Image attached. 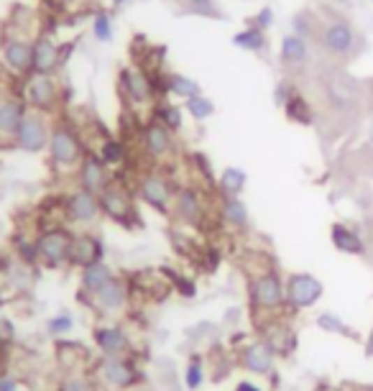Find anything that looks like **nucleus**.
<instances>
[{
	"mask_svg": "<svg viewBox=\"0 0 373 391\" xmlns=\"http://www.w3.org/2000/svg\"><path fill=\"white\" fill-rule=\"evenodd\" d=\"M126 3H128V0H112V6H115V8H123Z\"/></svg>",
	"mask_w": 373,
	"mask_h": 391,
	"instance_id": "obj_46",
	"label": "nucleus"
},
{
	"mask_svg": "<svg viewBox=\"0 0 373 391\" xmlns=\"http://www.w3.org/2000/svg\"><path fill=\"white\" fill-rule=\"evenodd\" d=\"M0 391H18V386H15L13 378L3 376V378H0Z\"/></svg>",
	"mask_w": 373,
	"mask_h": 391,
	"instance_id": "obj_43",
	"label": "nucleus"
},
{
	"mask_svg": "<svg viewBox=\"0 0 373 391\" xmlns=\"http://www.w3.org/2000/svg\"><path fill=\"white\" fill-rule=\"evenodd\" d=\"M184 113L194 120H207L215 115V103L210 97H205V92H202V95L184 100Z\"/></svg>",
	"mask_w": 373,
	"mask_h": 391,
	"instance_id": "obj_30",
	"label": "nucleus"
},
{
	"mask_svg": "<svg viewBox=\"0 0 373 391\" xmlns=\"http://www.w3.org/2000/svg\"><path fill=\"white\" fill-rule=\"evenodd\" d=\"M322 292H325L322 281L314 279L312 273H291L289 279H286V299L297 310H307V307L317 304Z\"/></svg>",
	"mask_w": 373,
	"mask_h": 391,
	"instance_id": "obj_8",
	"label": "nucleus"
},
{
	"mask_svg": "<svg viewBox=\"0 0 373 391\" xmlns=\"http://www.w3.org/2000/svg\"><path fill=\"white\" fill-rule=\"evenodd\" d=\"M49 159H52L54 166L59 169H72V166H80L82 156L87 154L80 141V133L69 123H57L52 126V136H49Z\"/></svg>",
	"mask_w": 373,
	"mask_h": 391,
	"instance_id": "obj_1",
	"label": "nucleus"
},
{
	"mask_svg": "<svg viewBox=\"0 0 373 391\" xmlns=\"http://www.w3.org/2000/svg\"><path fill=\"white\" fill-rule=\"evenodd\" d=\"M330 238H332V243H335L337 251L343 253H351V256H360V253L366 251V246L360 241L351 228H345V225H332L330 230Z\"/></svg>",
	"mask_w": 373,
	"mask_h": 391,
	"instance_id": "obj_27",
	"label": "nucleus"
},
{
	"mask_svg": "<svg viewBox=\"0 0 373 391\" xmlns=\"http://www.w3.org/2000/svg\"><path fill=\"white\" fill-rule=\"evenodd\" d=\"M164 92H172L180 100H189V97L202 95V85L197 80H192V77H186V74H169Z\"/></svg>",
	"mask_w": 373,
	"mask_h": 391,
	"instance_id": "obj_29",
	"label": "nucleus"
},
{
	"mask_svg": "<svg viewBox=\"0 0 373 391\" xmlns=\"http://www.w3.org/2000/svg\"><path fill=\"white\" fill-rule=\"evenodd\" d=\"M61 66V49L52 36L38 34L34 38V72L31 74H49L52 77Z\"/></svg>",
	"mask_w": 373,
	"mask_h": 391,
	"instance_id": "obj_19",
	"label": "nucleus"
},
{
	"mask_svg": "<svg viewBox=\"0 0 373 391\" xmlns=\"http://www.w3.org/2000/svg\"><path fill=\"white\" fill-rule=\"evenodd\" d=\"M100 159H103L108 166H115V164H120L123 159H126V148H123V143L120 141H112V138H105L103 143H100Z\"/></svg>",
	"mask_w": 373,
	"mask_h": 391,
	"instance_id": "obj_34",
	"label": "nucleus"
},
{
	"mask_svg": "<svg viewBox=\"0 0 373 391\" xmlns=\"http://www.w3.org/2000/svg\"><path fill=\"white\" fill-rule=\"evenodd\" d=\"M49 136H52V123L44 113L26 111L21 120V128L15 133V146L26 151V154H38L49 146Z\"/></svg>",
	"mask_w": 373,
	"mask_h": 391,
	"instance_id": "obj_3",
	"label": "nucleus"
},
{
	"mask_svg": "<svg viewBox=\"0 0 373 391\" xmlns=\"http://www.w3.org/2000/svg\"><path fill=\"white\" fill-rule=\"evenodd\" d=\"M100 207H103V213L108 218H112L115 222L120 225H131L136 220V205L131 194L123 190L120 185L110 182V185L105 187L103 192H100Z\"/></svg>",
	"mask_w": 373,
	"mask_h": 391,
	"instance_id": "obj_7",
	"label": "nucleus"
},
{
	"mask_svg": "<svg viewBox=\"0 0 373 391\" xmlns=\"http://www.w3.org/2000/svg\"><path fill=\"white\" fill-rule=\"evenodd\" d=\"M105 256V246L103 241L92 233H82V236H75V243H72V253H69V266L75 269H87L92 264H100Z\"/></svg>",
	"mask_w": 373,
	"mask_h": 391,
	"instance_id": "obj_17",
	"label": "nucleus"
},
{
	"mask_svg": "<svg viewBox=\"0 0 373 391\" xmlns=\"http://www.w3.org/2000/svg\"><path fill=\"white\" fill-rule=\"evenodd\" d=\"M284 113H286V118L294 120V123H302V126H309V123H312V111H309V105L305 103V97H299V95L286 100Z\"/></svg>",
	"mask_w": 373,
	"mask_h": 391,
	"instance_id": "obj_31",
	"label": "nucleus"
},
{
	"mask_svg": "<svg viewBox=\"0 0 373 391\" xmlns=\"http://www.w3.org/2000/svg\"><path fill=\"white\" fill-rule=\"evenodd\" d=\"M110 279H115L112 269L105 261H100V264H92L87 269H82V273H80V287H82V292L95 297Z\"/></svg>",
	"mask_w": 373,
	"mask_h": 391,
	"instance_id": "obj_25",
	"label": "nucleus"
},
{
	"mask_svg": "<svg viewBox=\"0 0 373 391\" xmlns=\"http://www.w3.org/2000/svg\"><path fill=\"white\" fill-rule=\"evenodd\" d=\"M366 355H373V330L368 335V346H366Z\"/></svg>",
	"mask_w": 373,
	"mask_h": 391,
	"instance_id": "obj_45",
	"label": "nucleus"
},
{
	"mask_svg": "<svg viewBox=\"0 0 373 391\" xmlns=\"http://www.w3.org/2000/svg\"><path fill=\"white\" fill-rule=\"evenodd\" d=\"M100 376H103V381L108 386L120 391L133 389L141 381V374H138L136 363L128 355H123V358H103V363H100Z\"/></svg>",
	"mask_w": 373,
	"mask_h": 391,
	"instance_id": "obj_9",
	"label": "nucleus"
},
{
	"mask_svg": "<svg viewBox=\"0 0 373 391\" xmlns=\"http://www.w3.org/2000/svg\"><path fill=\"white\" fill-rule=\"evenodd\" d=\"M317 325H320V330L325 332H340V335H353L348 327H345V322L337 315H332V312H322L320 318H317Z\"/></svg>",
	"mask_w": 373,
	"mask_h": 391,
	"instance_id": "obj_36",
	"label": "nucleus"
},
{
	"mask_svg": "<svg viewBox=\"0 0 373 391\" xmlns=\"http://www.w3.org/2000/svg\"><path fill=\"white\" fill-rule=\"evenodd\" d=\"M240 366L256 376H269L274 369V348L266 340H256L251 346L243 348L240 353Z\"/></svg>",
	"mask_w": 373,
	"mask_h": 391,
	"instance_id": "obj_20",
	"label": "nucleus"
},
{
	"mask_svg": "<svg viewBox=\"0 0 373 391\" xmlns=\"http://www.w3.org/2000/svg\"><path fill=\"white\" fill-rule=\"evenodd\" d=\"M235 391H263L261 386H256L254 381H240L238 386H235Z\"/></svg>",
	"mask_w": 373,
	"mask_h": 391,
	"instance_id": "obj_44",
	"label": "nucleus"
},
{
	"mask_svg": "<svg viewBox=\"0 0 373 391\" xmlns=\"http://www.w3.org/2000/svg\"><path fill=\"white\" fill-rule=\"evenodd\" d=\"M141 141H143V151L151 156V159H156V162H164L169 156L174 154V148H177V141H174V131L164 126V123H159L156 118L146 123L141 133Z\"/></svg>",
	"mask_w": 373,
	"mask_h": 391,
	"instance_id": "obj_10",
	"label": "nucleus"
},
{
	"mask_svg": "<svg viewBox=\"0 0 373 391\" xmlns=\"http://www.w3.org/2000/svg\"><path fill=\"white\" fill-rule=\"evenodd\" d=\"M186 13H200V15H220L215 10L217 0H184Z\"/></svg>",
	"mask_w": 373,
	"mask_h": 391,
	"instance_id": "obj_38",
	"label": "nucleus"
},
{
	"mask_svg": "<svg viewBox=\"0 0 373 391\" xmlns=\"http://www.w3.org/2000/svg\"><path fill=\"white\" fill-rule=\"evenodd\" d=\"M294 95H297V92H294V87H291L289 82H279L277 90H274V100H277L281 108L286 105V100H291Z\"/></svg>",
	"mask_w": 373,
	"mask_h": 391,
	"instance_id": "obj_40",
	"label": "nucleus"
},
{
	"mask_svg": "<svg viewBox=\"0 0 373 391\" xmlns=\"http://www.w3.org/2000/svg\"><path fill=\"white\" fill-rule=\"evenodd\" d=\"M246 185H248V174L240 166H225L215 182L220 197H240Z\"/></svg>",
	"mask_w": 373,
	"mask_h": 391,
	"instance_id": "obj_24",
	"label": "nucleus"
},
{
	"mask_svg": "<svg viewBox=\"0 0 373 391\" xmlns=\"http://www.w3.org/2000/svg\"><path fill=\"white\" fill-rule=\"evenodd\" d=\"M59 100V87L49 74H31L26 82V105L38 113H49Z\"/></svg>",
	"mask_w": 373,
	"mask_h": 391,
	"instance_id": "obj_12",
	"label": "nucleus"
},
{
	"mask_svg": "<svg viewBox=\"0 0 373 391\" xmlns=\"http://www.w3.org/2000/svg\"><path fill=\"white\" fill-rule=\"evenodd\" d=\"M72 243H75V236H72L69 228H64V225L46 228L34 238V246H36V259L41 261L44 266H49V269H59V266L69 264Z\"/></svg>",
	"mask_w": 373,
	"mask_h": 391,
	"instance_id": "obj_2",
	"label": "nucleus"
},
{
	"mask_svg": "<svg viewBox=\"0 0 373 391\" xmlns=\"http://www.w3.org/2000/svg\"><path fill=\"white\" fill-rule=\"evenodd\" d=\"M205 363H202V358L200 355H194L192 361L186 363V369H184V384H186V389H200L202 386V381H205Z\"/></svg>",
	"mask_w": 373,
	"mask_h": 391,
	"instance_id": "obj_35",
	"label": "nucleus"
},
{
	"mask_svg": "<svg viewBox=\"0 0 373 391\" xmlns=\"http://www.w3.org/2000/svg\"><path fill=\"white\" fill-rule=\"evenodd\" d=\"M77 182H80L82 190L95 192V194H100L105 187L110 185L112 182L110 171H108V164L100 159V154L87 151V154L82 156V162H80V166H77Z\"/></svg>",
	"mask_w": 373,
	"mask_h": 391,
	"instance_id": "obj_11",
	"label": "nucleus"
},
{
	"mask_svg": "<svg viewBox=\"0 0 373 391\" xmlns=\"http://www.w3.org/2000/svg\"><path fill=\"white\" fill-rule=\"evenodd\" d=\"M120 85L131 97V103L136 105H146L156 97V80L151 77L146 66H126L120 72Z\"/></svg>",
	"mask_w": 373,
	"mask_h": 391,
	"instance_id": "obj_6",
	"label": "nucleus"
},
{
	"mask_svg": "<svg viewBox=\"0 0 373 391\" xmlns=\"http://www.w3.org/2000/svg\"><path fill=\"white\" fill-rule=\"evenodd\" d=\"M72 327H75V320H72L67 312H64V315H57V318L49 320L46 332H49V335H54V338H59V335H67Z\"/></svg>",
	"mask_w": 373,
	"mask_h": 391,
	"instance_id": "obj_37",
	"label": "nucleus"
},
{
	"mask_svg": "<svg viewBox=\"0 0 373 391\" xmlns=\"http://www.w3.org/2000/svg\"><path fill=\"white\" fill-rule=\"evenodd\" d=\"M286 299V289H284L281 279H279V273L274 271H263L258 273L251 284V302L254 307L258 310H279Z\"/></svg>",
	"mask_w": 373,
	"mask_h": 391,
	"instance_id": "obj_5",
	"label": "nucleus"
},
{
	"mask_svg": "<svg viewBox=\"0 0 373 391\" xmlns=\"http://www.w3.org/2000/svg\"><path fill=\"white\" fill-rule=\"evenodd\" d=\"M61 391H95V386H92L90 381H87V378L75 376V378H69V381H64Z\"/></svg>",
	"mask_w": 373,
	"mask_h": 391,
	"instance_id": "obj_41",
	"label": "nucleus"
},
{
	"mask_svg": "<svg viewBox=\"0 0 373 391\" xmlns=\"http://www.w3.org/2000/svg\"><path fill=\"white\" fill-rule=\"evenodd\" d=\"M3 62L13 74L23 77V74L34 72V41L23 36H10L3 41Z\"/></svg>",
	"mask_w": 373,
	"mask_h": 391,
	"instance_id": "obj_13",
	"label": "nucleus"
},
{
	"mask_svg": "<svg viewBox=\"0 0 373 391\" xmlns=\"http://www.w3.org/2000/svg\"><path fill=\"white\" fill-rule=\"evenodd\" d=\"M64 207H67V218L72 222H82V225H87V222H95L97 218H100V213H103V207H100V194L95 192H87V190H77V192H72L67 197V202H64Z\"/></svg>",
	"mask_w": 373,
	"mask_h": 391,
	"instance_id": "obj_15",
	"label": "nucleus"
},
{
	"mask_svg": "<svg viewBox=\"0 0 373 391\" xmlns=\"http://www.w3.org/2000/svg\"><path fill=\"white\" fill-rule=\"evenodd\" d=\"M26 100L21 97H0V141L15 143V133L21 128V120L26 115Z\"/></svg>",
	"mask_w": 373,
	"mask_h": 391,
	"instance_id": "obj_18",
	"label": "nucleus"
},
{
	"mask_svg": "<svg viewBox=\"0 0 373 391\" xmlns=\"http://www.w3.org/2000/svg\"><path fill=\"white\" fill-rule=\"evenodd\" d=\"M353 44H356V36H353L351 23L332 21L325 26V31H322V46H325L330 54H335V57L351 54Z\"/></svg>",
	"mask_w": 373,
	"mask_h": 391,
	"instance_id": "obj_21",
	"label": "nucleus"
},
{
	"mask_svg": "<svg viewBox=\"0 0 373 391\" xmlns=\"http://www.w3.org/2000/svg\"><path fill=\"white\" fill-rule=\"evenodd\" d=\"M172 213L182 225H200L202 218H205V202H202L200 190H194V187L177 190L172 202Z\"/></svg>",
	"mask_w": 373,
	"mask_h": 391,
	"instance_id": "obj_14",
	"label": "nucleus"
},
{
	"mask_svg": "<svg viewBox=\"0 0 373 391\" xmlns=\"http://www.w3.org/2000/svg\"><path fill=\"white\" fill-rule=\"evenodd\" d=\"M128 297H131V284L126 279H110L105 284L100 292H97L92 299H95V307L100 312H118L123 310V304L128 302Z\"/></svg>",
	"mask_w": 373,
	"mask_h": 391,
	"instance_id": "obj_22",
	"label": "nucleus"
},
{
	"mask_svg": "<svg viewBox=\"0 0 373 391\" xmlns=\"http://www.w3.org/2000/svg\"><path fill=\"white\" fill-rule=\"evenodd\" d=\"M174 284L180 287V292L184 297H194V294H197V289H194L192 279H182V276H174Z\"/></svg>",
	"mask_w": 373,
	"mask_h": 391,
	"instance_id": "obj_42",
	"label": "nucleus"
},
{
	"mask_svg": "<svg viewBox=\"0 0 373 391\" xmlns=\"http://www.w3.org/2000/svg\"><path fill=\"white\" fill-rule=\"evenodd\" d=\"M233 46H238L243 52H254V54H261L269 41H266V31H258L254 26H246V29H240L238 34H233Z\"/></svg>",
	"mask_w": 373,
	"mask_h": 391,
	"instance_id": "obj_28",
	"label": "nucleus"
},
{
	"mask_svg": "<svg viewBox=\"0 0 373 391\" xmlns=\"http://www.w3.org/2000/svg\"><path fill=\"white\" fill-rule=\"evenodd\" d=\"M95 346L103 358H123L131 350V340L120 325H100L92 332Z\"/></svg>",
	"mask_w": 373,
	"mask_h": 391,
	"instance_id": "obj_16",
	"label": "nucleus"
},
{
	"mask_svg": "<svg viewBox=\"0 0 373 391\" xmlns=\"http://www.w3.org/2000/svg\"><path fill=\"white\" fill-rule=\"evenodd\" d=\"M156 120L159 123H164L169 131H180L182 128V108L180 105H174V103H159L156 105Z\"/></svg>",
	"mask_w": 373,
	"mask_h": 391,
	"instance_id": "obj_32",
	"label": "nucleus"
},
{
	"mask_svg": "<svg viewBox=\"0 0 373 391\" xmlns=\"http://www.w3.org/2000/svg\"><path fill=\"white\" fill-rule=\"evenodd\" d=\"M217 215H220L223 225H228V228L243 230L248 225V207L240 197H220Z\"/></svg>",
	"mask_w": 373,
	"mask_h": 391,
	"instance_id": "obj_23",
	"label": "nucleus"
},
{
	"mask_svg": "<svg viewBox=\"0 0 373 391\" xmlns=\"http://www.w3.org/2000/svg\"><path fill=\"white\" fill-rule=\"evenodd\" d=\"M281 64L284 66H302L309 57V46H307V38L297 36V34H289V36L281 38Z\"/></svg>",
	"mask_w": 373,
	"mask_h": 391,
	"instance_id": "obj_26",
	"label": "nucleus"
},
{
	"mask_svg": "<svg viewBox=\"0 0 373 391\" xmlns=\"http://www.w3.org/2000/svg\"><path fill=\"white\" fill-rule=\"evenodd\" d=\"M136 194L146 202L149 207H154L156 213H172V202H174V187L172 182L156 171H149V174H141L138 182H136Z\"/></svg>",
	"mask_w": 373,
	"mask_h": 391,
	"instance_id": "obj_4",
	"label": "nucleus"
},
{
	"mask_svg": "<svg viewBox=\"0 0 373 391\" xmlns=\"http://www.w3.org/2000/svg\"><path fill=\"white\" fill-rule=\"evenodd\" d=\"M248 26H254V29H258V31H269L271 26H274V10H271L269 6H263L261 10L248 21Z\"/></svg>",
	"mask_w": 373,
	"mask_h": 391,
	"instance_id": "obj_39",
	"label": "nucleus"
},
{
	"mask_svg": "<svg viewBox=\"0 0 373 391\" xmlns=\"http://www.w3.org/2000/svg\"><path fill=\"white\" fill-rule=\"evenodd\" d=\"M59 3H64V6H67V3H75V0H59Z\"/></svg>",
	"mask_w": 373,
	"mask_h": 391,
	"instance_id": "obj_47",
	"label": "nucleus"
},
{
	"mask_svg": "<svg viewBox=\"0 0 373 391\" xmlns=\"http://www.w3.org/2000/svg\"><path fill=\"white\" fill-rule=\"evenodd\" d=\"M92 36L100 41V44H110L115 31H112V18L108 10H97L95 18H92Z\"/></svg>",
	"mask_w": 373,
	"mask_h": 391,
	"instance_id": "obj_33",
	"label": "nucleus"
}]
</instances>
